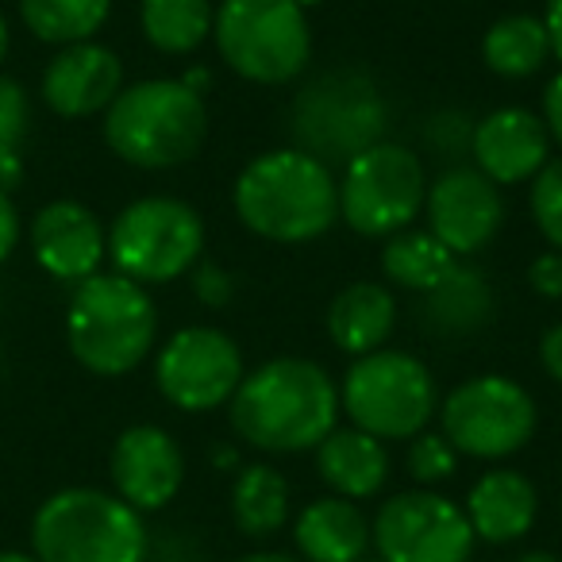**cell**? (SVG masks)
<instances>
[{
	"label": "cell",
	"instance_id": "836d02e7",
	"mask_svg": "<svg viewBox=\"0 0 562 562\" xmlns=\"http://www.w3.org/2000/svg\"><path fill=\"white\" fill-rule=\"evenodd\" d=\"M528 285L539 297L562 301V250H543V255L528 266Z\"/></svg>",
	"mask_w": 562,
	"mask_h": 562
},
{
	"label": "cell",
	"instance_id": "ac0fdd59",
	"mask_svg": "<svg viewBox=\"0 0 562 562\" xmlns=\"http://www.w3.org/2000/svg\"><path fill=\"white\" fill-rule=\"evenodd\" d=\"M120 89H124V63H120L116 50L93 40L58 47V55L47 63L40 81L43 104L66 120L97 116L116 101Z\"/></svg>",
	"mask_w": 562,
	"mask_h": 562
},
{
	"label": "cell",
	"instance_id": "9a60e30c",
	"mask_svg": "<svg viewBox=\"0 0 562 562\" xmlns=\"http://www.w3.org/2000/svg\"><path fill=\"white\" fill-rule=\"evenodd\" d=\"M109 474L116 497H124L135 513H158L186 482V451L158 424H132L112 443Z\"/></svg>",
	"mask_w": 562,
	"mask_h": 562
},
{
	"label": "cell",
	"instance_id": "ba28073f",
	"mask_svg": "<svg viewBox=\"0 0 562 562\" xmlns=\"http://www.w3.org/2000/svg\"><path fill=\"white\" fill-rule=\"evenodd\" d=\"M390 104L362 70H324L290 104V132L301 150L321 162H351L359 150L385 139Z\"/></svg>",
	"mask_w": 562,
	"mask_h": 562
},
{
	"label": "cell",
	"instance_id": "3957f363",
	"mask_svg": "<svg viewBox=\"0 0 562 562\" xmlns=\"http://www.w3.org/2000/svg\"><path fill=\"white\" fill-rule=\"evenodd\" d=\"M209 139L204 97L181 78H147L120 89L104 109V143L135 170H178Z\"/></svg>",
	"mask_w": 562,
	"mask_h": 562
},
{
	"label": "cell",
	"instance_id": "7bdbcfd3",
	"mask_svg": "<svg viewBox=\"0 0 562 562\" xmlns=\"http://www.w3.org/2000/svg\"><path fill=\"white\" fill-rule=\"evenodd\" d=\"M9 20H4V12H0V63H4V55H9Z\"/></svg>",
	"mask_w": 562,
	"mask_h": 562
},
{
	"label": "cell",
	"instance_id": "e0dca14e",
	"mask_svg": "<svg viewBox=\"0 0 562 562\" xmlns=\"http://www.w3.org/2000/svg\"><path fill=\"white\" fill-rule=\"evenodd\" d=\"M470 158L493 186H528L551 162V135H547L543 116L520 104L493 109L474 124Z\"/></svg>",
	"mask_w": 562,
	"mask_h": 562
},
{
	"label": "cell",
	"instance_id": "1f68e13d",
	"mask_svg": "<svg viewBox=\"0 0 562 562\" xmlns=\"http://www.w3.org/2000/svg\"><path fill=\"white\" fill-rule=\"evenodd\" d=\"M474 124H477V120H470L467 112H459V109H439V112H431V116L424 120V127H420L424 147H428L431 155L443 158V162L454 166L459 158L470 155Z\"/></svg>",
	"mask_w": 562,
	"mask_h": 562
},
{
	"label": "cell",
	"instance_id": "8fae6325",
	"mask_svg": "<svg viewBox=\"0 0 562 562\" xmlns=\"http://www.w3.org/2000/svg\"><path fill=\"white\" fill-rule=\"evenodd\" d=\"M539 428L536 397L508 374H474L439 405V431L467 459L501 462L524 451Z\"/></svg>",
	"mask_w": 562,
	"mask_h": 562
},
{
	"label": "cell",
	"instance_id": "5bb4252c",
	"mask_svg": "<svg viewBox=\"0 0 562 562\" xmlns=\"http://www.w3.org/2000/svg\"><path fill=\"white\" fill-rule=\"evenodd\" d=\"M424 216H428V232L454 258H470L497 239L505 224V196L477 166L454 162L428 181Z\"/></svg>",
	"mask_w": 562,
	"mask_h": 562
},
{
	"label": "cell",
	"instance_id": "d6a6232c",
	"mask_svg": "<svg viewBox=\"0 0 562 562\" xmlns=\"http://www.w3.org/2000/svg\"><path fill=\"white\" fill-rule=\"evenodd\" d=\"M189 278H193V297L201 301L204 308H224L227 301L235 297V281L224 266L196 262L193 270H189Z\"/></svg>",
	"mask_w": 562,
	"mask_h": 562
},
{
	"label": "cell",
	"instance_id": "7c38bea8",
	"mask_svg": "<svg viewBox=\"0 0 562 562\" xmlns=\"http://www.w3.org/2000/svg\"><path fill=\"white\" fill-rule=\"evenodd\" d=\"M370 547L382 562H470L474 528L459 501L416 485L382 501L370 520Z\"/></svg>",
	"mask_w": 562,
	"mask_h": 562
},
{
	"label": "cell",
	"instance_id": "4fadbf2b",
	"mask_svg": "<svg viewBox=\"0 0 562 562\" xmlns=\"http://www.w3.org/2000/svg\"><path fill=\"white\" fill-rule=\"evenodd\" d=\"M247 362L224 328L189 324L178 328L155 355V385L181 413H216L239 390Z\"/></svg>",
	"mask_w": 562,
	"mask_h": 562
},
{
	"label": "cell",
	"instance_id": "d590c367",
	"mask_svg": "<svg viewBox=\"0 0 562 562\" xmlns=\"http://www.w3.org/2000/svg\"><path fill=\"white\" fill-rule=\"evenodd\" d=\"M543 124H547V135H551V143H559L562 147V70L554 74L551 81H547L543 89Z\"/></svg>",
	"mask_w": 562,
	"mask_h": 562
},
{
	"label": "cell",
	"instance_id": "4dcf8cb0",
	"mask_svg": "<svg viewBox=\"0 0 562 562\" xmlns=\"http://www.w3.org/2000/svg\"><path fill=\"white\" fill-rule=\"evenodd\" d=\"M405 462H408V477L431 490V485L454 477V470H459V451H454L451 439H447L443 431H428V428H424L420 436L408 439Z\"/></svg>",
	"mask_w": 562,
	"mask_h": 562
},
{
	"label": "cell",
	"instance_id": "30bf717a",
	"mask_svg": "<svg viewBox=\"0 0 562 562\" xmlns=\"http://www.w3.org/2000/svg\"><path fill=\"white\" fill-rule=\"evenodd\" d=\"M424 196L428 173L420 158L405 143L378 139L344 166L339 220L367 239H390L413 227V220L424 212Z\"/></svg>",
	"mask_w": 562,
	"mask_h": 562
},
{
	"label": "cell",
	"instance_id": "7402d4cb",
	"mask_svg": "<svg viewBox=\"0 0 562 562\" xmlns=\"http://www.w3.org/2000/svg\"><path fill=\"white\" fill-rule=\"evenodd\" d=\"M420 324L436 339H467L477 336L493 321V285L477 266L454 262L428 293H420Z\"/></svg>",
	"mask_w": 562,
	"mask_h": 562
},
{
	"label": "cell",
	"instance_id": "ee69618b",
	"mask_svg": "<svg viewBox=\"0 0 562 562\" xmlns=\"http://www.w3.org/2000/svg\"><path fill=\"white\" fill-rule=\"evenodd\" d=\"M0 562H40L35 554H24V551H0Z\"/></svg>",
	"mask_w": 562,
	"mask_h": 562
},
{
	"label": "cell",
	"instance_id": "b9f144b4",
	"mask_svg": "<svg viewBox=\"0 0 562 562\" xmlns=\"http://www.w3.org/2000/svg\"><path fill=\"white\" fill-rule=\"evenodd\" d=\"M516 562H562L559 554H551V551H524Z\"/></svg>",
	"mask_w": 562,
	"mask_h": 562
},
{
	"label": "cell",
	"instance_id": "4316f807",
	"mask_svg": "<svg viewBox=\"0 0 562 562\" xmlns=\"http://www.w3.org/2000/svg\"><path fill=\"white\" fill-rule=\"evenodd\" d=\"M459 258L428 232V227H405V232L390 235L382 247V273L390 285L408 293H428L436 281H443V273Z\"/></svg>",
	"mask_w": 562,
	"mask_h": 562
},
{
	"label": "cell",
	"instance_id": "f35d334b",
	"mask_svg": "<svg viewBox=\"0 0 562 562\" xmlns=\"http://www.w3.org/2000/svg\"><path fill=\"white\" fill-rule=\"evenodd\" d=\"M181 86H189L193 93L209 97V89H212V70H209V66H193V70L181 74Z\"/></svg>",
	"mask_w": 562,
	"mask_h": 562
},
{
	"label": "cell",
	"instance_id": "f546056e",
	"mask_svg": "<svg viewBox=\"0 0 562 562\" xmlns=\"http://www.w3.org/2000/svg\"><path fill=\"white\" fill-rule=\"evenodd\" d=\"M528 186V209L539 235L551 243V250H562V158H551Z\"/></svg>",
	"mask_w": 562,
	"mask_h": 562
},
{
	"label": "cell",
	"instance_id": "cb8c5ba5",
	"mask_svg": "<svg viewBox=\"0 0 562 562\" xmlns=\"http://www.w3.org/2000/svg\"><path fill=\"white\" fill-rule=\"evenodd\" d=\"M290 477L266 462H247L232 482V520L247 539H270L290 524Z\"/></svg>",
	"mask_w": 562,
	"mask_h": 562
},
{
	"label": "cell",
	"instance_id": "277c9868",
	"mask_svg": "<svg viewBox=\"0 0 562 562\" xmlns=\"http://www.w3.org/2000/svg\"><path fill=\"white\" fill-rule=\"evenodd\" d=\"M158 339V308L147 285L124 273H93L78 281L66 308V344L97 378H124Z\"/></svg>",
	"mask_w": 562,
	"mask_h": 562
},
{
	"label": "cell",
	"instance_id": "8d00e7d4",
	"mask_svg": "<svg viewBox=\"0 0 562 562\" xmlns=\"http://www.w3.org/2000/svg\"><path fill=\"white\" fill-rule=\"evenodd\" d=\"M539 362H543V370L554 382H562V321L551 324L543 331V339H539Z\"/></svg>",
	"mask_w": 562,
	"mask_h": 562
},
{
	"label": "cell",
	"instance_id": "74e56055",
	"mask_svg": "<svg viewBox=\"0 0 562 562\" xmlns=\"http://www.w3.org/2000/svg\"><path fill=\"white\" fill-rule=\"evenodd\" d=\"M543 27L551 35V55L562 63V0H543Z\"/></svg>",
	"mask_w": 562,
	"mask_h": 562
},
{
	"label": "cell",
	"instance_id": "603a6c76",
	"mask_svg": "<svg viewBox=\"0 0 562 562\" xmlns=\"http://www.w3.org/2000/svg\"><path fill=\"white\" fill-rule=\"evenodd\" d=\"M397 328V301L382 281H351L328 305V336L351 359L382 351Z\"/></svg>",
	"mask_w": 562,
	"mask_h": 562
},
{
	"label": "cell",
	"instance_id": "bcb514c9",
	"mask_svg": "<svg viewBox=\"0 0 562 562\" xmlns=\"http://www.w3.org/2000/svg\"><path fill=\"white\" fill-rule=\"evenodd\" d=\"M559 559H562V554H559Z\"/></svg>",
	"mask_w": 562,
	"mask_h": 562
},
{
	"label": "cell",
	"instance_id": "f6af8a7d",
	"mask_svg": "<svg viewBox=\"0 0 562 562\" xmlns=\"http://www.w3.org/2000/svg\"><path fill=\"white\" fill-rule=\"evenodd\" d=\"M297 4H301V9H321V4H328V0H297Z\"/></svg>",
	"mask_w": 562,
	"mask_h": 562
},
{
	"label": "cell",
	"instance_id": "e575fe53",
	"mask_svg": "<svg viewBox=\"0 0 562 562\" xmlns=\"http://www.w3.org/2000/svg\"><path fill=\"white\" fill-rule=\"evenodd\" d=\"M20 232H24V224H20L16 201L0 189V262L12 258V250H16V243H20Z\"/></svg>",
	"mask_w": 562,
	"mask_h": 562
},
{
	"label": "cell",
	"instance_id": "44dd1931",
	"mask_svg": "<svg viewBox=\"0 0 562 562\" xmlns=\"http://www.w3.org/2000/svg\"><path fill=\"white\" fill-rule=\"evenodd\" d=\"M293 543L305 562H362L370 551V520L359 501L316 497L293 520Z\"/></svg>",
	"mask_w": 562,
	"mask_h": 562
},
{
	"label": "cell",
	"instance_id": "484cf974",
	"mask_svg": "<svg viewBox=\"0 0 562 562\" xmlns=\"http://www.w3.org/2000/svg\"><path fill=\"white\" fill-rule=\"evenodd\" d=\"M212 0H143L139 4V27L143 40L158 55H193L212 40Z\"/></svg>",
	"mask_w": 562,
	"mask_h": 562
},
{
	"label": "cell",
	"instance_id": "60d3db41",
	"mask_svg": "<svg viewBox=\"0 0 562 562\" xmlns=\"http://www.w3.org/2000/svg\"><path fill=\"white\" fill-rule=\"evenodd\" d=\"M235 562H305V559H290V554H281V551H250Z\"/></svg>",
	"mask_w": 562,
	"mask_h": 562
},
{
	"label": "cell",
	"instance_id": "8992f818",
	"mask_svg": "<svg viewBox=\"0 0 562 562\" xmlns=\"http://www.w3.org/2000/svg\"><path fill=\"white\" fill-rule=\"evenodd\" d=\"M212 43L227 70L255 86H290L313 63V27L297 0H220Z\"/></svg>",
	"mask_w": 562,
	"mask_h": 562
},
{
	"label": "cell",
	"instance_id": "f1b7e54d",
	"mask_svg": "<svg viewBox=\"0 0 562 562\" xmlns=\"http://www.w3.org/2000/svg\"><path fill=\"white\" fill-rule=\"evenodd\" d=\"M27 132H32V101L20 81L0 74V189L4 193L24 178Z\"/></svg>",
	"mask_w": 562,
	"mask_h": 562
},
{
	"label": "cell",
	"instance_id": "ab89813d",
	"mask_svg": "<svg viewBox=\"0 0 562 562\" xmlns=\"http://www.w3.org/2000/svg\"><path fill=\"white\" fill-rule=\"evenodd\" d=\"M212 467L216 470H239L243 462H239V451H235V447H224L220 443L216 451H212Z\"/></svg>",
	"mask_w": 562,
	"mask_h": 562
},
{
	"label": "cell",
	"instance_id": "7a4b0ae2",
	"mask_svg": "<svg viewBox=\"0 0 562 562\" xmlns=\"http://www.w3.org/2000/svg\"><path fill=\"white\" fill-rule=\"evenodd\" d=\"M239 224L270 243H313L339 220V181L328 162L301 147L250 158L232 189Z\"/></svg>",
	"mask_w": 562,
	"mask_h": 562
},
{
	"label": "cell",
	"instance_id": "6da1fadb",
	"mask_svg": "<svg viewBox=\"0 0 562 562\" xmlns=\"http://www.w3.org/2000/svg\"><path fill=\"white\" fill-rule=\"evenodd\" d=\"M339 382L301 355H281L247 370L227 401L232 431L262 454L316 451L339 424Z\"/></svg>",
	"mask_w": 562,
	"mask_h": 562
},
{
	"label": "cell",
	"instance_id": "5b68a950",
	"mask_svg": "<svg viewBox=\"0 0 562 562\" xmlns=\"http://www.w3.org/2000/svg\"><path fill=\"white\" fill-rule=\"evenodd\" d=\"M32 554L40 562H147V524L116 493L70 485L35 513Z\"/></svg>",
	"mask_w": 562,
	"mask_h": 562
},
{
	"label": "cell",
	"instance_id": "2e32d148",
	"mask_svg": "<svg viewBox=\"0 0 562 562\" xmlns=\"http://www.w3.org/2000/svg\"><path fill=\"white\" fill-rule=\"evenodd\" d=\"M32 255L43 273L55 281H86L101 273L109 258V232L101 216L81 201H50L32 220Z\"/></svg>",
	"mask_w": 562,
	"mask_h": 562
},
{
	"label": "cell",
	"instance_id": "ffe728a7",
	"mask_svg": "<svg viewBox=\"0 0 562 562\" xmlns=\"http://www.w3.org/2000/svg\"><path fill=\"white\" fill-rule=\"evenodd\" d=\"M316 474L336 497H378L382 485L390 482V451H385L382 439L367 436V431L351 428V424H344V428L336 424L316 443Z\"/></svg>",
	"mask_w": 562,
	"mask_h": 562
},
{
	"label": "cell",
	"instance_id": "83f0119b",
	"mask_svg": "<svg viewBox=\"0 0 562 562\" xmlns=\"http://www.w3.org/2000/svg\"><path fill=\"white\" fill-rule=\"evenodd\" d=\"M112 16V0H20V20L40 43H89Z\"/></svg>",
	"mask_w": 562,
	"mask_h": 562
},
{
	"label": "cell",
	"instance_id": "d6986e66",
	"mask_svg": "<svg viewBox=\"0 0 562 562\" xmlns=\"http://www.w3.org/2000/svg\"><path fill=\"white\" fill-rule=\"evenodd\" d=\"M474 539L493 547H505L524 539L536 528L539 516V490L528 474L513 467H493L470 485L467 501H462Z\"/></svg>",
	"mask_w": 562,
	"mask_h": 562
},
{
	"label": "cell",
	"instance_id": "d4e9b609",
	"mask_svg": "<svg viewBox=\"0 0 562 562\" xmlns=\"http://www.w3.org/2000/svg\"><path fill=\"white\" fill-rule=\"evenodd\" d=\"M551 58V35L543 27V16H531V12H508L493 20L490 32L482 35V63L505 81L536 78Z\"/></svg>",
	"mask_w": 562,
	"mask_h": 562
},
{
	"label": "cell",
	"instance_id": "52a82bcc",
	"mask_svg": "<svg viewBox=\"0 0 562 562\" xmlns=\"http://www.w3.org/2000/svg\"><path fill=\"white\" fill-rule=\"evenodd\" d=\"M339 408L351 428L382 443H408L439 413V385L428 362L413 351L382 347L347 367L339 382Z\"/></svg>",
	"mask_w": 562,
	"mask_h": 562
},
{
	"label": "cell",
	"instance_id": "9c48e42d",
	"mask_svg": "<svg viewBox=\"0 0 562 562\" xmlns=\"http://www.w3.org/2000/svg\"><path fill=\"white\" fill-rule=\"evenodd\" d=\"M204 255V220L178 196H139L109 227V262L139 285H170Z\"/></svg>",
	"mask_w": 562,
	"mask_h": 562
}]
</instances>
